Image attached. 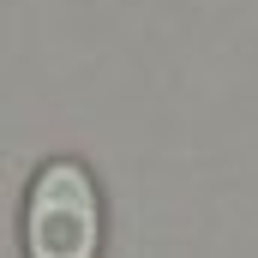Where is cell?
<instances>
[{"instance_id":"obj_1","label":"cell","mask_w":258,"mask_h":258,"mask_svg":"<svg viewBox=\"0 0 258 258\" xmlns=\"http://www.w3.org/2000/svg\"><path fill=\"white\" fill-rule=\"evenodd\" d=\"M102 246V204H96V180L84 162H48L30 186V210H24V252L30 258H96Z\"/></svg>"}]
</instances>
